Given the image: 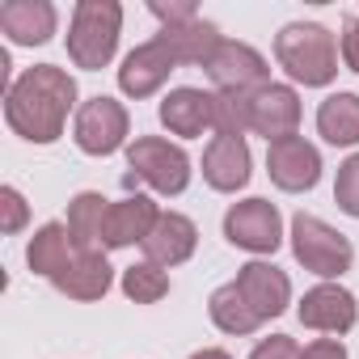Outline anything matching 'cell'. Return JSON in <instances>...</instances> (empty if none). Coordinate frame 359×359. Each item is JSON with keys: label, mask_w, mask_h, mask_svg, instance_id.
<instances>
[{"label": "cell", "mask_w": 359, "mask_h": 359, "mask_svg": "<svg viewBox=\"0 0 359 359\" xmlns=\"http://www.w3.org/2000/svg\"><path fill=\"white\" fill-rule=\"evenodd\" d=\"M287 241H292V258H296L304 271H313L321 283H338V279L355 266V245H351V237H342L334 224H325V220L313 216V212H296V216H292Z\"/></svg>", "instance_id": "cell-4"}, {"label": "cell", "mask_w": 359, "mask_h": 359, "mask_svg": "<svg viewBox=\"0 0 359 359\" xmlns=\"http://www.w3.org/2000/svg\"><path fill=\"white\" fill-rule=\"evenodd\" d=\"M148 13L165 26H187V22H199V5L195 0H148Z\"/></svg>", "instance_id": "cell-29"}, {"label": "cell", "mask_w": 359, "mask_h": 359, "mask_svg": "<svg viewBox=\"0 0 359 359\" xmlns=\"http://www.w3.org/2000/svg\"><path fill=\"white\" fill-rule=\"evenodd\" d=\"M338 55L346 72H359V18L342 22V39H338Z\"/></svg>", "instance_id": "cell-31"}, {"label": "cell", "mask_w": 359, "mask_h": 359, "mask_svg": "<svg viewBox=\"0 0 359 359\" xmlns=\"http://www.w3.org/2000/svg\"><path fill=\"white\" fill-rule=\"evenodd\" d=\"M275 60L287 72L292 85L304 89H325L338 76V39L321 22H287L275 34Z\"/></svg>", "instance_id": "cell-2"}, {"label": "cell", "mask_w": 359, "mask_h": 359, "mask_svg": "<svg viewBox=\"0 0 359 359\" xmlns=\"http://www.w3.org/2000/svg\"><path fill=\"white\" fill-rule=\"evenodd\" d=\"M300 114H304V106H300L296 85H279V81H271V85H262V89L250 93V131L262 135L266 144L296 135Z\"/></svg>", "instance_id": "cell-11"}, {"label": "cell", "mask_w": 359, "mask_h": 359, "mask_svg": "<svg viewBox=\"0 0 359 359\" xmlns=\"http://www.w3.org/2000/svg\"><path fill=\"white\" fill-rule=\"evenodd\" d=\"M191 359H233V355H229L224 346H203V351H195Z\"/></svg>", "instance_id": "cell-33"}, {"label": "cell", "mask_w": 359, "mask_h": 359, "mask_svg": "<svg viewBox=\"0 0 359 359\" xmlns=\"http://www.w3.org/2000/svg\"><path fill=\"white\" fill-rule=\"evenodd\" d=\"M317 135L334 148H355L359 144V93L338 89L317 106Z\"/></svg>", "instance_id": "cell-22"}, {"label": "cell", "mask_w": 359, "mask_h": 359, "mask_svg": "<svg viewBox=\"0 0 359 359\" xmlns=\"http://www.w3.org/2000/svg\"><path fill=\"white\" fill-rule=\"evenodd\" d=\"M296 317H300V325H309V330H317L325 338H342L359 321V300L342 283H317V287H309L300 296Z\"/></svg>", "instance_id": "cell-10"}, {"label": "cell", "mask_w": 359, "mask_h": 359, "mask_svg": "<svg viewBox=\"0 0 359 359\" xmlns=\"http://www.w3.org/2000/svg\"><path fill=\"white\" fill-rule=\"evenodd\" d=\"M233 283H237V292L245 296V304L254 309V317H258L262 325H266L271 317H283L287 304H292V279H287V271H279V266L266 262V258L245 262Z\"/></svg>", "instance_id": "cell-12"}, {"label": "cell", "mask_w": 359, "mask_h": 359, "mask_svg": "<svg viewBox=\"0 0 359 359\" xmlns=\"http://www.w3.org/2000/svg\"><path fill=\"white\" fill-rule=\"evenodd\" d=\"M334 203H338V212H346L351 220H359V152H351V156L338 165V177H334Z\"/></svg>", "instance_id": "cell-27"}, {"label": "cell", "mask_w": 359, "mask_h": 359, "mask_svg": "<svg viewBox=\"0 0 359 359\" xmlns=\"http://www.w3.org/2000/svg\"><path fill=\"white\" fill-rule=\"evenodd\" d=\"M106 212H110V199H106V195H97V191H81V195H72V203H68V220H64V224H68V233H72V241H76L81 254L102 250Z\"/></svg>", "instance_id": "cell-23"}, {"label": "cell", "mask_w": 359, "mask_h": 359, "mask_svg": "<svg viewBox=\"0 0 359 359\" xmlns=\"http://www.w3.org/2000/svg\"><path fill=\"white\" fill-rule=\"evenodd\" d=\"M127 135H131V114L118 97L97 93L81 102L72 118V140L85 156H114L118 148H127Z\"/></svg>", "instance_id": "cell-6"}, {"label": "cell", "mask_w": 359, "mask_h": 359, "mask_svg": "<svg viewBox=\"0 0 359 359\" xmlns=\"http://www.w3.org/2000/svg\"><path fill=\"white\" fill-rule=\"evenodd\" d=\"M51 283H55V292H64L68 300L93 304V300H102V296L114 287V266H110L106 250H89V254H76V258L68 262V271H60Z\"/></svg>", "instance_id": "cell-19"}, {"label": "cell", "mask_w": 359, "mask_h": 359, "mask_svg": "<svg viewBox=\"0 0 359 359\" xmlns=\"http://www.w3.org/2000/svg\"><path fill=\"white\" fill-rule=\"evenodd\" d=\"M60 26V9L51 0H5L0 5V30L13 47H43Z\"/></svg>", "instance_id": "cell-18"}, {"label": "cell", "mask_w": 359, "mask_h": 359, "mask_svg": "<svg viewBox=\"0 0 359 359\" xmlns=\"http://www.w3.org/2000/svg\"><path fill=\"white\" fill-rule=\"evenodd\" d=\"M0 233L5 237H18L26 224H30V203H26V195L18 191V187H0Z\"/></svg>", "instance_id": "cell-28"}, {"label": "cell", "mask_w": 359, "mask_h": 359, "mask_svg": "<svg viewBox=\"0 0 359 359\" xmlns=\"http://www.w3.org/2000/svg\"><path fill=\"white\" fill-rule=\"evenodd\" d=\"M118 287H123V296H127L131 304H156V300L169 296L173 283H169V271H161V266H152V262H131V266L123 271Z\"/></svg>", "instance_id": "cell-25"}, {"label": "cell", "mask_w": 359, "mask_h": 359, "mask_svg": "<svg viewBox=\"0 0 359 359\" xmlns=\"http://www.w3.org/2000/svg\"><path fill=\"white\" fill-rule=\"evenodd\" d=\"M123 34V5L118 0H76L68 22V60L85 72H102Z\"/></svg>", "instance_id": "cell-3"}, {"label": "cell", "mask_w": 359, "mask_h": 359, "mask_svg": "<svg viewBox=\"0 0 359 359\" xmlns=\"http://www.w3.org/2000/svg\"><path fill=\"white\" fill-rule=\"evenodd\" d=\"M216 135H245L250 131V93H216Z\"/></svg>", "instance_id": "cell-26"}, {"label": "cell", "mask_w": 359, "mask_h": 359, "mask_svg": "<svg viewBox=\"0 0 359 359\" xmlns=\"http://www.w3.org/2000/svg\"><path fill=\"white\" fill-rule=\"evenodd\" d=\"M127 182L152 187L156 195H182L191 187V156L182 144H169L165 135H140L127 144Z\"/></svg>", "instance_id": "cell-5"}, {"label": "cell", "mask_w": 359, "mask_h": 359, "mask_svg": "<svg viewBox=\"0 0 359 359\" xmlns=\"http://www.w3.org/2000/svg\"><path fill=\"white\" fill-rule=\"evenodd\" d=\"M300 342L296 338H287V334H271V338H262L254 351H250V359H300Z\"/></svg>", "instance_id": "cell-30"}, {"label": "cell", "mask_w": 359, "mask_h": 359, "mask_svg": "<svg viewBox=\"0 0 359 359\" xmlns=\"http://www.w3.org/2000/svg\"><path fill=\"white\" fill-rule=\"evenodd\" d=\"M76 254H81V250H76L68 224H64V220H47L43 229H34V237H30V245H26V266H30L34 275H43V279H55L60 271H68V262H72Z\"/></svg>", "instance_id": "cell-20"}, {"label": "cell", "mask_w": 359, "mask_h": 359, "mask_svg": "<svg viewBox=\"0 0 359 359\" xmlns=\"http://www.w3.org/2000/svg\"><path fill=\"white\" fill-rule=\"evenodd\" d=\"M161 208L148 195H127L114 199L106 212V229H102V250H127V245H144L148 233L156 229Z\"/></svg>", "instance_id": "cell-17"}, {"label": "cell", "mask_w": 359, "mask_h": 359, "mask_svg": "<svg viewBox=\"0 0 359 359\" xmlns=\"http://www.w3.org/2000/svg\"><path fill=\"white\" fill-rule=\"evenodd\" d=\"M224 241L254 258H266L283 245V216L271 199H241L224 212Z\"/></svg>", "instance_id": "cell-7"}, {"label": "cell", "mask_w": 359, "mask_h": 359, "mask_svg": "<svg viewBox=\"0 0 359 359\" xmlns=\"http://www.w3.org/2000/svg\"><path fill=\"white\" fill-rule=\"evenodd\" d=\"M76 110V81L55 64H34L5 89V123L26 144H55Z\"/></svg>", "instance_id": "cell-1"}, {"label": "cell", "mask_w": 359, "mask_h": 359, "mask_svg": "<svg viewBox=\"0 0 359 359\" xmlns=\"http://www.w3.org/2000/svg\"><path fill=\"white\" fill-rule=\"evenodd\" d=\"M173 72H177L173 55H169L156 39H148V43H140L135 51L123 55V64H118V89H123L131 102H144V97L161 93Z\"/></svg>", "instance_id": "cell-14"}, {"label": "cell", "mask_w": 359, "mask_h": 359, "mask_svg": "<svg viewBox=\"0 0 359 359\" xmlns=\"http://www.w3.org/2000/svg\"><path fill=\"white\" fill-rule=\"evenodd\" d=\"M156 43L173 55V64H208L216 55V47L224 43L216 22H187V26H165L156 34Z\"/></svg>", "instance_id": "cell-21"}, {"label": "cell", "mask_w": 359, "mask_h": 359, "mask_svg": "<svg viewBox=\"0 0 359 359\" xmlns=\"http://www.w3.org/2000/svg\"><path fill=\"white\" fill-rule=\"evenodd\" d=\"M300 359H351V355H346V342L342 338H313L300 351Z\"/></svg>", "instance_id": "cell-32"}, {"label": "cell", "mask_w": 359, "mask_h": 359, "mask_svg": "<svg viewBox=\"0 0 359 359\" xmlns=\"http://www.w3.org/2000/svg\"><path fill=\"white\" fill-rule=\"evenodd\" d=\"M140 250H144V262H152V266H161V271H173V266H182V262L195 258V250H199V229H195V220L182 216V212H161L156 229L148 233V241H144Z\"/></svg>", "instance_id": "cell-16"}, {"label": "cell", "mask_w": 359, "mask_h": 359, "mask_svg": "<svg viewBox=\"0 0 359 359\" xmlns=\"http://www.w3.org/2000/svg\"><path fill=\"white\" fill-rule=\"evenodd\" d=\"M203 68H208V81L216 85V93H254V89L271 85L266 55L241 39H224Z\"/></svg>", "instance_id": "cell-8"}, {"label": "cell", "mask_w": 359, "mask_h": 359, "mask_svg": "<svg viewBox=\"0 0 359 359\" xmlns=\"http://www.w3.org/2000/svg\"><path fill=\"white\" fill-rule=\"evenodd\" d=\"M254 177V156L245 135H212V144L203 148V182L220 195H237L250 187Z\"/></svg>", "instance_id": "cell-13"}, {"label": "cell", "mask_w": 359, "mask_h": 359, "mask_svg": "<svg viewBox=\"0 0 359 359\" xmlns=\"http://www.w3.org/2000/svg\"><path fill=\"white\" fill-rule=\"evenodd\" d=\"M266 173L287 195H304L321 182V148L304 135H287L266 144Z\"/></svg>", "instance_id": "cell-9"}, {"label": "cell", "mask_w": 359, "mask_h": 359, "mask_svg": "<svg viewBox=\"0 0 359 359\" xmlns=\"http://www.w3.org/2000/svg\"><path fill=\"white\" fill-rule=\"evenodd\" d=\"M161 123L169 135H182V140H199L203 131H212L216 123V93L195 89V85H177L161 97Z\"/></svg>", "instance_id": "cell-15"}, {"label": "cell", "mask_w": 359, "mask_h": 359, "mask_svg": "<svg viewBox=\"0 0 359 359\" xmlns=\"http://www.w3.org/2000/svg\"><path fill=\"white\" fill-rule=\"evenodd\" d=\"M208 317H212V325H216L220 334H233V338H245V334H254V330L262 325V321L254 317V309L245 304V296L237 292V283H220V287L212 292Z\"/></svg>", "instance_id": "cell-24"}]
</instances>
